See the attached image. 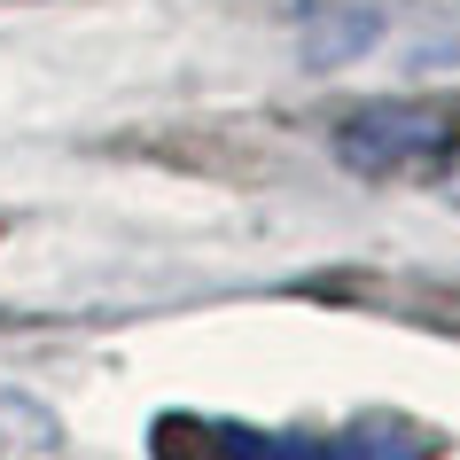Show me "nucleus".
I'll use <instances>...</instances> for the list:
<instances>
[{"label":"nucleus","mask_w":460,"mask_h":460,"mask_svg":"<svg viewBox=\"0 0 460 460\" xmlns=\"http://www.w3.org/2000/svg\"><path fill=\"white\" fill-rule=\"evenodd\" d=\"M336 148L343 164L367 172V180H398V172H429L445 164L460 148V102H367V110H351V118L336 125Z\"/></svg>","instance_id":"f257e3e1"},{"label":"nucleus","mask_w":460,"mask_h":460,"mask_svg":"<svg viewBox=\"0 0 460 460\" xmlns=\"http://www.w3.org/2000/svg\"><path fill=\"white\" fill-rule=\"evenodd\" d=\"M453 195H460V172H453Z\"/></svg>","instance_id":"f03ea898"}]
</instances>
